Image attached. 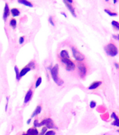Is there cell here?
Wrapping results in <instances>:
<instances>
[{
    "label": "cell",
    "mask_w": 119,
    "mask_h": 135,
    "mask_svg": "<svg viewBox=\"0 0 119 135\" xmlns=\"http://www.w3.org/2000/svg\"><path fill=\"white\" fill-rule=\"evenodd\" d=\"M23 42H24V37H20V40H19V43L22 44L23 43Z\"/></svg>",
    "instance_id": "cell-27"
},
{
    "label": "cell",
    "mask_w": 119,
    "mask_h": 135,
    "mask_svg": "<svg viewBox=\"0 0 119 135\" xmlns=\"http://www.w3.org/2000/svg\"><path fill=\"white\" fill-rule=\"evenodd\" d=\"M49 22H50V23L52 25H53L54 26V23H53V18H52V17H50L49 18Z\"/></svg>",
    "instance_id": "cell-28"
},
{
    "label": "cell",
    "mask_w": 119,
    "mask_h": 135,
    "mask_svg": "<svg viewBox=\"0 0 119 135\" xmlns=\"http://www.w3.org/2000/svg\"><path fill=\"white\" fill-rule=\"evenodd\" d=\"M30 122H31V118H30V119H29V120H27V124H29V123H30Z\"/></svg>",
    "instance_id": "cell-31"
},
{
    "label": "cell",
    "mask_w": 119,
    "mask_h": 135,
    "mask_svg": "<svg viewBox=\"0 0 119 135\" xmlns=\"http://www.w3.org/2000/svg\"><path fill=\"white\" fill-rule=\"evenodd\" d=\"M62 62H63L65 65H66V68H67V70H73L75 68V65L74 63L69 60V59H62Z\"/></svg>",
    "instance_id": "cell-5"
},
{
    "label": "cell",
    "mask_w": 119,
    "mask_h": 135,
    "mask_svg": "<svg viewBox=\"0 0 119 135\" xmlns=\"http://www.w3.org/2000/svg\"><path fill=\"white\" fill-rule=\"evenodd\" d=\"M27 135H39V132L36 128H30L27 130Z\"/></svg>",
    "instance_id": "cell-10"
},
{
    "label": "cell",
    "mask_w": 119,
    "mask_h": 135,
    "mask_svg": "<svg viewBox=\"0 0 119 135\" xmlns=\"http://www.w3.org/2000/svg\"><path fill=\"white\" fill-rule=\"evenodd\" d=\"M111 24L113 26V27H115L117 30H119V23L116 21H113L111 22Z\"/></svg>",
    "instance_id": "cell-19"
},
{
    "label": "cell",
    "mask_w": 119,
    "mask_h": 135,
    "mask_svg": "<svg viewBox=\"0 0 119 135\" xmlns=\"http://www.w3.org/2000/svg\"><path fill=\"white\" fill-rule=\"evenodd\" d=\"M58 70L59 66L58 64H56V65H55L54 67L52 68V69L50 70V74H51L53 80H54V82H55L58 85L61 86V85H63V80H61L60 79V78H59Z\"/></svg>",
    "instance_id": "cell-1"
},
{
    "label": "cell",
    "mask_w": 119,
    "mask_h": 135,
    "mask_svg": "<svg viewBox=\"0 0 119 135\" xmlns=\"http://www.w3.org/2000/svg\"><path fill=\"white\" fill-rule=\"evenodd\" d=\"M42 125H46V127L47 129H53L54 127V123L50 118H46V119L42 120L39 123V127L42 126Z\"/></svg>",
    "instance_id": "cell-3"
},
{
    "label": "cell",
    "mask_w": 119,
    "mask_h": 135,
    "mask_svg": "<svg viewBox=\"0 0 119 135\" xmlns=\"http://www.w3.org/2000/svg\"><path fill=\"white\" fill-rule=\"evenodd\" d=\"M44 135H55V132L53 130H50L46 132V134Z\"/></svg>",
    "instance_id": "cell-23"
},
{
    "label": "cell",
    "mask_w": 119,
    "mask_h": 135,
    "mask_svg": "<svg viewBox=\"0 0 119 135\" xmlns=\"http://www.w3.org/2000/svg\"><path fill=\"white\" fill-rule=\"evenodd\" d=\"M105 11L107 13V14H109L110 16H117V15H118L116 13L111 12V11L108 10V9H105Z\"/></svg>",
    "instance_id": "cell-20"
},
{
    "label": "cell",
    "mask_w": 119,
    "mask_h": 135,
    "mask_svg": "<svg viewBox=\"0 0 119 135\" xmlns=\"http://www.w3.org/2000/svg\"><path fill=\"white\" fill-rule=\"evenodd\" d=\"M114 65H115L116 68L117 69H118V68H119V65H118V64L117 63H115V64H114Z\"/></svg>",
    "instance_id": "cell-30"
},
{
    "label": "cell",
    "mask_w": 119,
    "mask_h": 135,
    "mask_svg": "<svg viewBox=\"0 0 119 135\" xmlns=\"http://www.w3.org/2000/svg\"><path fill=\"white\" fill-rule=\"evenodd\" d=\"M23 135H27V134H23Z\"/></svg>",
    "instance_id": "cell-34"
},
{
    "label": "cell",
    "mask_w": 119,
    "mask_h": 135,
    "mask_svg": "<svg viewBox=\"0 0 119 135\" xmlns=\"http://www.w3.org/2000/svg\"><path fill=\"white\" fill-rule=\"evenodd\" d=\"M41 111H42V107H41L40 105H38L37 107V108L35 109V110L33 112V113L32 115V118H33L34 116L39 115V114L41 113Z\"/></svg>",
    "instance_id": "cell-15"
},
{
    "label": "cell",
    "mask_w": 119,
    "mask_h": 135,
    "mask_svg": "<svg viewBox=\"0 0 119 135\" xmlns=\"http://www.w3.org/2000/svg\"><path fill=\"white\" fill-rule=\"evenodd\" d=\"M34 127H39V123L38 122V120H34Z\"/></svg>",
    "instance_id": "cell-26"
},
{
    "label": "cell",
    "mask_w": 119,
    "mask_h": 135,
    "mask_svg": "<svg viewBox=\"0 0 119 135\" xmlns=\"http://www.w3.org/2000/svg\"><path fill=\"white\" fill-rule=\"evenodd\" d=\"M11 13H12L13 16H19L20 15V11H19V10L18 9V8H12L11 9Z\"/></svg>",
    "instance_id": "cell-17"
},
{
    "label": "cell",
    "mask_w": 119,
    "mask_h": 135,
    "mask_svg": "<svg viewBox=\"0 0 119 135\" xmlns=\"http://www.w3.org/2000/svg\"><path fill=\"white\" fill-rule=\"evenodd\" d=\"M72 53H73V56L74 57V59L78 61H83L85 59V56L82 54L81 53L79 52V51L74 47H72Z\"/></svg>",
    "instance_id": "cell-4"
},
{
    "label": "cell",
    "mask_w": 119,
    "mask_h": 135,
    "mask_svg": "<svg viewBox=\"0 0 119 135\" xmlns=\"http://www.w3.org/2000/svg\"><path fill=\"white\" fill-rule=\"evenodd\" d=\"M111 117L114 119V121L111 123V124L113 125V126L119 127V118H118V116L116 115L115 113H112Z\"/></svg>",
    "instance_id": "cell-7"
},
{
    "label": "cell",
    "mask_w": 119,
    "mask_h": 135,
    "mask_svg": "<svg viewBox=\"0 0 119 135\" xmlns=\"http://www.w3.org/2000/svg\"><path fill=\"white\" fill-rule=\"evenodd\" d=\"M116 2H117V1H116V0H114V1H113V3H114V4H115V3H116Z\"/></svg>",
    "instance_id": "cell-32"
},
{
    "label": "cell",
    "mask_w": 119,
    "mask_h": 135,
    "mask_svg": "<svg viewBox=\"0 0 119 135\" xmlns=\"http://www.w3.org/2000/svg\"><path fill=\"white\" fill-rule=\"evenodd\" d=\"M79 74L81 78H84L86 75V68L84 64H80L79 65Z\"/></svg>",
    "instance_id": "cell-6"
},
{
    "label": "cell",
    "mask_w": 119,
    "mask_h": 135,
    "mask_svg": "<svg viewBox=\"0 0 119 135\" xmlns=\"http://www.w3.org/2000/svg\"><path fill=\"white\" fill-rule=\"evenodd\" d=\"M15 72L16 73V79L18 80H19L20 79V73L18 71V68L17 66H15Z\"/></svg>",
    "instance_id": "cell-21"
},
{
    "label": "cell",
    "mask_w": 119,
    "mask_h": 135,
    "mask_svg": "<svg viewBox=\"0 0 119 135\" xmlns=\"http://www.w3.org/2000/svg\"><path fill=\"white\" fill-rule=\"evenodd\" d=\"M64 3H65V4L66 6H67V8H68V9H69V11L71 12V14L73 15V16L74 17L76 16V13H75V11H74V8H73V6H71V5L70 4H69L68 2H66V1H64Z\"/></svg>",
    "instance_id": "cell-8"
},
{
    "label": "cell",
    "mask_w": 119,
    "mask_h": 135,
    "mask_svg": "<svg viewBox=\"0 0 119 135\" xmlns=\"http://www.w3.org/2000/svg\"><path fill=\"white\" fill-rule=\"evenodd\" d=\"M9 13H10V10H9V8H8V4H5V7H4V16H3L4 20H6V18L8 16V15H9Z\"/></svg>",
    "instance_id": "cell-11"
},
{
    "label": "cell",
    "mask_w": 119,
    "mask_h": 135,
    "mask_svg": "<svg viewBox=\"0 0 119 135\" xmlns=\"http://www.w3.org/2000/svg\"><path fill=\"white\" fill-rule=\"evenodd\" d=\"M113 37L114 38V39H116V40H117L119 41V35H113Z\"/></svg>",
    "instance_id": "cell-29"
},
{
    "label": "cell",
    "mask_w": 119,
    "mask_h": 135,
    "mask_svg": "<svg viewBox=\"0 0 119 135\" xmlns=\"http://www.w3.org/2000/svg\"><path fill=\"white\" fill-rule=\"evenodd\" d=\"M46 130H47V128H46V127H44V128L42 129V132L40 133V134H39V135H44V134H46Z\"/></svg>",
    "instance_id": "cell-25"
},
{
    "label": "cell",
    "mask_w": 119,
    "mask_h": 135,
    "mask_svg": "<svg viewBox=\"0 0 119 135\" xmlns=\"http://www.w3.org/2000/svg\"><path fill=\"white\" fill-rule=\"evenodd\" d=\"M100 84H102V82H101V81L95 82L90 84V86L88 87V89H90V90H92V89H95L97 88L99 86H100Z\"/></svg>",
    "instance_id": "cell-9"
},
{
    "label": "cell",
    "mask_w": 119,
    "mask_h": 135,
    "mask_svg": "<svg viewBox=\"0 0 119 135\" xmlns=\"http://www.w3.org/2000/svg\"><path fill=\"white\" fill-rule=\"evenodd\" d=\"M16 25H17L16 20H15V19H11L10 21L11 26L12 27H13V28H15V27H16Z\"/></svg>",
    "instance_id": "cell-18"
},
{
    "label": "cell",
    "mask_w": 119,
    "mask_h": 135,
    "mask_svg": "<svg viewBox=\"0 0 119 135\" xmlns=\"http://www.w3.org/2000/svg\"><path fill=\"white\" fill-rule=\"evenodd\" d=\"M42 78L40 77V78H39L37 79V82H36V87L37 88L38 86H39L40 84H41V83H42Z\"/></svg>",
    "instance_id": "cell-22"
},
{
    "label": "cell",
    "mask_w": 119,
    "mask_h": 135,
    "mask_svg": "<svg viewBox=\"0 0 119 135\" xmlns=\"http://www.w3.org/2000/svg\"><path fill=\"white\" fill-rule=\"evenodd\" d=\"M31 70V68L28 67V66H27V67L24 68L21 70L20 73V78H22L23 76L25 75H26V74H27L29 70Z\"/></svg>",
    "instance_id": "cell-13"
},
{
    "label": "cell",
    "mask_w": 119,
    "mask_h": 135,
    "mask_svg": "<svg viewBox=\"0 0 119 135\" xmlns=\"http://www.w3.org/2000/svg\"><path fill=\"white\" fill-rule=\"evenodd\" d=\"M95 106H96V102H95V101H91L90 103V107L91 108H94Z\"/></svg>",
    "instance_id": "cell-24"
},
{
    "label": "cell",
    "mask_w": 119,
    "mask_h": 135,
    "mask_svg": "<svg viewBox=\"0 0 119 135\" xmlns=\"http://www.w3.org/2000/svg\"><path fill=\"white\" fill-rule=\"evenodd\" d=\"M105 50L107 54V55H109V56L112 57L116 56L118 54V53L117 47L114 44H112V43L107 44V46L105 47Z\"/></svg>",
    "instance_id": "cell-2"
},
{
    "label": "cell",
    "mask_w": 119,
    "mask_h": 135,
    "mask_svg": "<svg viewBox=\"0 0 119 135\" xmlns=\"http://www.w3.org/2000/svg\"><path fill=\"white\" fill-rule=\"evenodd\" d=\"M32 91L31 90V89H29L28 91H27V93L26 94V96H25V103H27L28 101L31 99L32 97Z\"/></svg>",
    "instance_id": "cell-12"
},
{
    "label": "cell",
    "mask_w": 119,
    "mask_h": 135,
    "mask_svg": "<svg viewBox=\"0 0 119 135\" xmlns=\"http://www.w3.org/2000/svg\"><path fill=\"white\" fill-rule=\"evenodd\" d=\"M60 56L62 59H69V54L66 50L61 51Z\"/></svg>",
    "instance_id": "cell-16"
},
{
    "label": "cell",
    "mask_w": 119,
    "mask_h": 135,
    "mask_svg": "<svg viewBox=\"0 0 119 135\" xmlns=\"http://www.w3.org/2000/svg\"><path fill=\"white\" fill-rule=\"evenodd\" d=\"M117 132H119V129H118V130H117Z\"/></svg>",
    "instance_id": "cell-33"
},
{
    "label": "cell",
    "mask_w": 119,
    "mask_h": 135,
    "mask_svg": "<svg viewBox=\"0 0 119 135\" xmlns=\"http://www.w3.org/2000/svg\"><path fill=\"white\" fill-rule=\"evenodd\" d=\"M18 3L23 4V5H25L26 6H29V7H32L33 6L32 4L28 2V1H27V0H19Z\"/></svg>",
    "instance_id": "cell-14"
}]
</instances>
